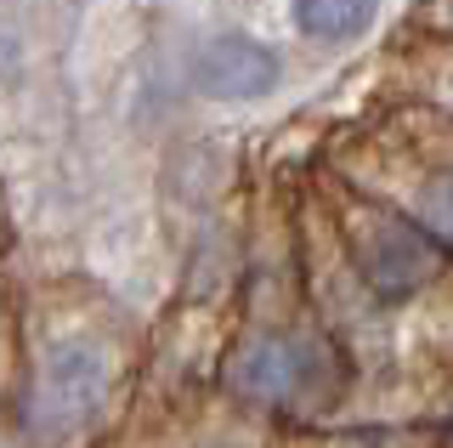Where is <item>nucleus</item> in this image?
<instances>
[{
    "label": "nucleus",
    "instance_id": "20e7f679",
    "mask_svg": "<svg viewBox=\"0 0 453 448\" xmlns=\"http://www.w3.org/2000/svg\"><path fill=\"white\" fill-rule=\"evenodd\" d=\"M278 80H283V63L250 35H216V40H204L198 58H193V91L216 97V103L266 97Z\"/></svg>",
    "mask_w": 453,
    "mask_h": 448
},
{
    "label": "nucleus",
    "instance_id": "f257e3e1",
    "mask_svg": "<svg viewBox=\"0 0 453 448\" xmlns=\"http://www.w3.org/2000/svg\"><path fill=\"white\" fill-rule=\"evenodd\" d=\"M346 244H351V261H357V278L380 301L419 296L448 261L442 239H431L419 221L380 210V205H357V216L346 221Z\"/></svg>",
    "mask_w": 453,
    "mask_h": 448
},
{
    "label": "nucleus",
    "instance_id": "39448f33",
    "mask_svg": "<svg viewBox=\"0 0 453 448\" xmlns=\"http://www.w3.org/2000/svg\"><path fill=\"white\" fill-rule=\"evenodd\" d=\"M374 23V0H295V29L306 40H351Z\"/></svg>",
    "mask_w": 453,
    "mask_h": 448
},
{
    "label": "nucleus",
    "instance_id": "7ed1b4c3",
    "mask_svg": "<svg viewBox=\"0 0 453 448\" xmlns=\"http://www.w3.org/2000/svg\"><path fill=\"white\" fill-rule=\"evenodd\" d=\"M318 375V358L301 341H283V335H261V341L238 346V358L226 363V391L255 403V409H295L301 391Z\"/></svg>",
    "mask_w": 453,
    "mask_h": 448
},
{
    "label": "nucleus",
    "instance_id": "f03ea898",
    "mask_svg": "<svg viewBox=\"0 0 453 448\" xmlns=\"http://www.w3.org/2000/svg\"><path fill=\"white\" fill-rule=\"evenodd\" d=\"M108 403V352L96 341H57L35 369L28 386V426L40 437H68V431L91 426Z\"/></svg>",
    "mask_w": 453,
    "mask_h": 448
},
{
    "label": "nucleus",
    "instance_id": "423d86ee",
    "mask_svg": "<svg viewBox=\"0 0 453 448\" xmlns=\"http://www.w3.org/2000/svg\"><path fill=\"white\" fill-rule=\"evenodd\" d=\"M346 448H386V443H346Z\"/></svg>",
    "mask_w": 453,
    "mask_h": 448
}]
</instances>
